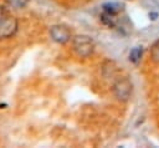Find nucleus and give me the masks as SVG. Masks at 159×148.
<instances>
[{"label": "nucleus", "instance_id": "obj_1", "mask_svg": "<svg viewBox=\"0 0 159 148\" xmlns=\"http://www.w3.org/2000/svg\"><path fill=\"white\" fill-rule=\"evenodd\" d=\"M16 30H17L16 19L4 6H0V39L12 36L16 32Z\"/></svg>", "mask_w": 159, "mask_h": 148}, {"label": "nucleus", "instance_id": "obj_2", "mask_svg": "<svg viewBox=\"0 0 159 148\" xmlns=\"http://www.w3.org/2000/svg\"><path fill=\"white\" fill-rule=\"evenodd\" d=\"M72 45H73L75 52L81 57H88L93 52V49H94L92 39L89 36H87V35H77V36H75L73 41H72Z\"/></svg>", "mask_w": 159, "mask_h": 148}, {"label": "nucleus", "instance_id": "obj_3", "mask_svg": "<svg viewBox=\"0 0 159 148\" xmlns=\"http://www.w3.org/2000/svg\"><path fill=\"white\" fill-rule=\"evenodd\" d=\"M113 92H114V95L118 99L127 101L130 97V93H132V83L127 78L118 80L113 85Z\"/></svg>", "mask_w": 159, "mask_h": 148}, {"label": "nucleus", "instance_id": "obj_4", "mask_svg": "<svg viewBox=\"0 0 159 148\" xmlns=\"http://www.w3.org/2000/svg\"><path fill=\"white\" fill-rule=\"evenodd\" d=\"M50 35L52 40H55L58 44H65L71 39L70 30L63 25H53L50 30Z\"/></svg>", "mask_w": 159, "mask_h": 148}, {"label": "nucleus", "instance_id": "obj_5", "mask_svg": "<svg viewBox=\"0 0 159 148\" xmlns=\"http://www.w3.org/2000/svg\"><path fill=\"white\" fill-rule=\"evenodd\" d=\"M150 55H152V60L154 62H159V41H157L152 49H150Z\"/></svg>", "mask_w": 159, "mask_h": 148}, {"label": "nucleus", "instance_id": "obj_6", "mask_svg": "<svg viewBox=\"0 0 159 148\" xmlns=\"http://www.w3.org/2000/svg\"><path fill=\"white\" fill-rule=\"evenodd\" d=\"M142 56V50L140 49H134L130 51V55H129V58L133 61V62H137Z\"/></svg>", "mask_w": 159, "mask_h": 148}, {"label": "nucleus", "instance_id": "obj_7", "mask_svg": "<svg viewBox=\"0 0 159 148\" xmlns=\"http://www.w3.org/2000/svg\"><path fill=\"white\" fill-rule=\"evenodd\" d=\"M7 1L14 7H24L27 4V0H7Z\"/></svg>", "mask_w": 159, "mask_h": 148}]
</instances>
